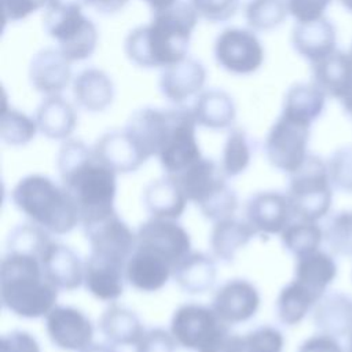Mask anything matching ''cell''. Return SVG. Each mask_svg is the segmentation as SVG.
I'll list each match as a JSON object with an SVG mask.
<instances>
[{"instance_id": "1", "label": "cell", "mask_w": 352, "mask_h": 352, "mask_svg": "<svg viewBox=\"0 0 352 352\" xmlns=\"http://www.w3.org/2000/svg\"><path fill=\"white\" fill-rule=\"evenodd\" d=\"M198 14L191 3L177 0L169 8L155 12L147 25L135 28L124 41L128 59L139 67H168L187 58Z\"/></svg>"}, {"instance_id": "2", "label": "cell", "mask_w": 352, "mask_h": 352, "mask_svg": "<svg viewBox=\"0 0 352 352\" xmlns=\"http://www.w3.org/2000/svg\"><path fill=\"white\" fill-rule=\"evenodd\" d=\"M60 184L72 195L80 221L114 212L117 172L103 162L82 140L66 139L58 153Z\"/></svg>"}, {"instance_id": "3", "label": "cell", "mask_w": 352, "mask_h": 352, "mask_svg": "<svg viewBox=\"0 0 352 352\" xmlns=\"http://www.w3.org/2000/svg\"><path fill=\"white\" fill-rule=\"evenodd\" d=\"M58 290L44 275L40 257L6 250L0 263V297L6 309L26 319L45 316L56 305Z\"/></svg>"}, {"instance_id": "4", "label": "cell", "mask_w": 352, "mask_h": 352, "mask_svg": "<svg viewBox=\"0 0 352 352\" xmlns=\"http://www.w3.org/2000/svg\"><path fill=\"white\" fill-rule=\"evenodd\" d=\"M11 199L33 224L50 234H67L81 223L72 195L48 176L33 173L22 177L14 186Z\"/></svg>"}, {"instance_id": "5", "label": "cell", "mask_w": 352, "mask_h": 352, "mask_svg": "<svg viewBox=\"0 0 352 352\" xmlns=\"http://www.w3.org/2000/svg\"><path fill=\"white\" fill-rule=\"evenodd\" d=\"M173 177L186 198L194 202L206 219L219 221L234 216L238 208V197L227 184V177L220 165L213 160L201 157Z\"/></svg>"}, {"instance_id": "6", "label": "cell", "mask_w": 352, "mask_h": 352, "mask_svg": "<svg viewBox=\"0 0 352 352\" xmlns=\"http://www.w3.org/2000/svg\"><path fill=\"white\" fill-rule=\"evenodd\" d=\"M286 197L293 216L318 221L327 216L333 202V184L327 164L315 154H308L302 165L289 175Z\"/></svg>"}, {"instance_id": "7", "label": "cell", "mask_w": 352, "mask_h": 352, "mask_svg": "<svg viewBox=\"0 0 352 352\" xmlns=\"http://www.w3.org/2000/svg\"><path fill=\"white\" fill-rule=\"evenodd\" d=\"M170 333L177 345L195 352H221L231 336L230 324L212 307L194 302L183 304L173 312Z\"/></svg>"}, {"instance_id": "8", "label": "cell", "mask_w": 352, "mask_h": 352, "mask_svg": "<svg viewBox=\"0 0 352 352\" xmlns=\"http://www.w3.org/2000/svg\"><path fill=\"white\" fill-rule=\"evenodd\" d=\"M311 125L280 113L264 142L265 155L274 168L290 175L302 165L308 157Z\"/></svg>"}, {"instance_id": "9", "label": "cell", "mask_w": 352, "mask_h": 352, "mask_svg": "<svg viewBox=\"0 0 352 352\" xmlns=\"http://www.w3.org/2000/svg\"><path fill=\"white\" fill-rule=\"evenodd\" d=\"M43 21L48 36L58 43V48L70 62L84 60L94 54L98 44V29L82 11L45 10Z\"/></svg>"}, {"instance_id": "10", "label": "cell", "mask_w": 352, "mask_h": 352, "mask_svg": "<svg viewBox=\"0 0 352 352\" xmlns=\"http://www.w3.org/2000/svg\"><path fill=\"white\" fill-rule=\"evenodd\" d=\"M197 125L191 109L184 106L173 109L169 133L157 155L166 175H179L202 157L197 140Z\"/></svg>"}, {"instance_id": "11", "label": "cell", "mask_w": 352, "mask_h": 352, "mask_svg": "<svg viewBox=\"0 0 352 352\" xmlns=\"http://www.w3.org/2000/svg\"><path fill=\"white\" fill-rule=\"evenodd\" d=\"M213 55L220 67L232 74H252L264 62V48L253 30L224 29L214 41Z\"/></svg>"}, {"instance_id": "12", "label": "cell", "mask_w": 352, "mask_h": 352, "mask_svg": "<svg viewBox=\"0 0 352 352\" xmlns=\"http://www.w3.org/2000/svg\"><path fill=\"white\" fill-rule=\"evenodd\" d=\"M81 224L92 254L126 264L136 246V234L116 210Z\"/></svg>"}, {"instance_id": "13", "label": "cell", "mask_w": 352, "mask_h": 352, "mask_svg": "<svg viewBox=\"0 0 352 352\" xmlns=\"http://www.w3.org/2000/svg\"><path fill=\"white\" fill-rule=\"evenodd\" d=\"M45 330L56 348L73 352H81L92 345L95 333L89 318L70 305H55L45 315Z\"/></svg>"}, {"instance_id": "14", "label": "cell", "mask_w": 352, "mask_h": 352, "mask_svg": "<svg viewBox=\"0 0 352 352\" xmlns=\"http://www.w3.org/2000/svg\"><path fill=\"white\" fill-rule=\"evenodd\" d=\"M136 245L151 249L165 257L175 268L191 253V238L176 220L151 217L136 232Z\"/></svg>"}, {"instance_id": "15", "label": "cell", "mask_w": 352, "mask_h": 352, "mask_svg": "<svg viewBox=\"0 0 352 352\" xmlns=\"http://www.w3.org/2000/svg\"><path fill=\"white\" fill-rule=\"evenodd\" d=\"M212 309L227 324L246 322L260 307V294L253 283L235 278L223 283L212 298Z\"/></svg>"}, {"instance_id": "16", "label": "cell", "mask_w": 352, "mask_h": 352, "mask_svg": "<svg viewBox=\"0 0 352 352\" xmlns=\"http://www.w3.org/2000/svg\"><path fill=\"white\" fill-rule=\"evenodd\" d=\"M245 216L249 226L260 234H280L293 216L286 194L278 191H261L252 195L245 205Z\"/></svg>"}, {"instance_id": "17", "label": "cell", "mask_w": 352, "mask_h": 352, "mask_svg": "<svg viewBox=\"0 0 352 352\" xmlns=\"http://www.w3.org/2000/svg\"><path fill=\"white\" fill-rule=\"evenodd\" d=\"M173 109L143 107L132 113L125 131L132 136L143 154L150 158L158 155L172 124Z\"/></svg>"}, {"instance_id": "18", "label": "cell", "mask_w": 352, "mask_h": 352, "mask_svg": "<svg viewBox=\"0 0 352 352\" xmlns=\"http://www.w3.org/2000/svg\"><path fill=\"white\" fill-rule=\"evenodd\" d=\"M175 267L162 256L136 245L125 265V280L136 290L151 293L162 289Z\"/></svg>"}, {"instance_id": "19", "label": "cell", "mask_w": 352, "mask_h": 352, "mask_svg": "<svg viewBox=\"0 0 352 352\" xmlns=\"http://www.w3.org/2000/svg\"><path fill=\"white\" fill-rule=\"evenodd\" d=\"M70 60L59 48H44L30 60L29 81L32 87L45 95H59L72 80Z\"/></svg>"}, {"instance_id": "20", "label": "cell", "mask_w": 352, "mask_h": 352, "mask_svg": "<svg viewBox=\"0 0 352 352\" xmlns=\"http://www.w3.org/2000/svg\"><path fill=\"white\" fill-rule=\"evenodd\" d=\"M205 81V66L192 58H184L162 70L158 85L165 99L182 106L202 91Z\"/></svg>"}, {"instance_id": "21", "label": "cell", "mask_w": 352, "mask_h": 352, "mask_svg": "<svg viewBox=\"0 0 352 352\" xmlns=\"http://www.w3.org/2000/svg\"><path fill=\"white\" fill-rule=\"evenodd\" d=\"M40 263L47 279L62 290H74L84 282L85 263L69 246L51 241L44 249Z\"/></svg>"}, {"instance_id": "22", "label": "cell", "mask_w": 352, "mask_h": 352, "mask_svg": "<svg viewBox=\"0 0 352 352\" xmlns=\"http://www.w3.org/2000/svg\"><path fill=\"white\" fill-rule=\"evenodd\" d=\"M336 44V28L324 16L311 22H297L292 30L293 48L311 65L323 60L337 51Z\"/></svg>"}, {"instance_id": "23", "label": "cell", "mask_w": 352, "mask_h": 352, "mask_svg": "<svg viewBox=\"0 0 352 352\" xmlns=\"http://www.w3.org/2000/svg\"><path fill=\"white\" fill-rule=\"evenodd\" d=\"M92 148L117 173L135 172L148 160L125 129L106 132Z\"/></svg>"}, {"instance_id": "24", "label": "cell", "mask_w": 352, "mask_h": 352, "mask_svg": "<svg viewBox=\"0 0 352 352\" xmlns=\"http://www.w3.org/2000/svg\"><path fill=\"white\" fill-rule=\"evenodd\" d=\"M312 82L326 96L341 103L352 96V56L342 51H334L323 60L312 65Z\"/></svg>"}, {"instance_id": "25", "label": "cell", "mask_w": 352, "mask_h": 352, "mask_svg": "<svg viewBox=\"0 0 352 352\" xmlns=\"http://www.w3.org/2000/svg\"><path fill=\"white\" fill-rule=\"evenodd\" d=\"M125 265L89 253L84 271L85 289L98 300L116 301L124 292Z\"/></svg>"}, {"instance_id": "26", "label": "cell", "mask_w": 352, "mask_h": 352, "mask_svg": "<svg viewBox=\"0 0 352 352\" xmlns=\"http://www.w3.org/2000/svg\"><path fill=\"white\" fill-rule=\"evenodd\" d=\"M319 333L340 338L352 331V297L341 292L326 293L312 309Z\"/></svg>"}, {"instance_id": "27", "label": "cell", "mask_w": 352, "mask_h": 352, "mask_svg": "<svg viewBox=\"0 0 352 352\" xmlns=\"http://www.w3.org/2000/svg\"><path fill=\"white\" fill-rule=\"evenodd\" d=\"M187 201L177 180L170 175L153 180L143 191L144 208L157 219H179L186 210Z\"/></svg>"}, {"instance_id": "28", "label": "cell", "mask_w": 352, "mask_h": 352, "mask_svg": "<svg viewBox=\"0 0 352 352\" xmlns=\"http://www.w3.org/2000/svg\"><path fill=\"white\" fill-rule=\"evenodd\" d=\"M73 96L77 104L87 111H103L114 99V84L103 70L88 67L76 76Z\"/></svg>"}, {"instance_id": "29", "label": "cell", "mask_w": 352, "mask_h": 352, "mask_svg": "<svg viewBox=\"0 0 352 352\" xmlns=\"http://www.w3.org/2000/svg\"><path fill=\"white\" fill-rule=\"evenodd\" d=\"M337 263L333 256L318 249L296 258L293 279L302 283L320 300L337 278Z\"/></svg>"}, {"instance_id": "30", "label": "cell", "mask_w": 352, "mask_h": 352, "mask_svg": "<svg viewBox=\"0 0 352 352\" xmlns=\"http://www.w3.org/2000/svg\"><path fill=\"white\" fill-rule=\"evenodd\" d=\"M198 125L209 129H226L232 125L236 109L232 98L223 89L202 91L191 107Z\"/></svg>"}, {"instance_id": "31", "label": "cell", "mask_w": 352, "mask_h": 352, "mask_svg": "<svg viewBox=\"0 0 352 352\" xmlns=\"http://www.w3.org/2000/svg\"><path fill=\"white\" fill-rule=\"evenodd\" d=\"M38 131L54 140L67 139L76 129L77 114L74 107L60 95L47 96L36 111Z\"/></svg>"}, {"instance_id": "32", "label": "cell", "mask_w": 352, "mask_h": 352, "mask_svg": "<svg viewBox=\"0 0 352 352\" xmlns=\"http://www.w3.org/2000/svg\"><path fill=\"white\" fill-rule=\"evenodd\" d=\"M216 275V263L210 256L202 252H191L176 265L172 276L183 292L202 294L213 287Z\"/></svg>"}, {"instance_id": "33", "label": "cell", "mask_w": 352, "mask_h": 352, "mask_svg": "<svg viewBox=\"0 0 352 352\" xmlns=\"http://www.w3.org/2000/svg\"><path fill=\"white\" fill-rule=\"evenodd\" d=\"M99 330L111 345L138 344L144 333L138 315L118 304L107 307L99 318Z\"/></svg>"}, {"instance_id": "34", "label": "cell", "mask_w": 352, "mask_h": 352, "mask_svg": "<svg viewBox=\"0 0 352 352\" xmlns=\"http://www.w3.org/2000/svg\"><path fill=\"white\" fill-rule=\"evenodd\" d=\"M256 231L248 221L235 217H227L214 221L210 232V248L213 256L224 263L234 261L236 253L245 248Z\"/></svg>"}, {"instance_id": "35", "label": "cell", "mask_w": 352, "mask_h": 352, "mask_svg": "<svg viewBox=\"0 0 352 352\" xmlns=\"http://www.w3.org/2000/svg\"><path fill=\"white\" fill-rule=\"evenodd\" d=\"M326 106V95L314 82H298L292 85L283 99L282 113L312 124L316 121Z\"/></svg>"}, {"instance_id": "36", "label": "cell", "mask_w": 352, "mask_h": 352, "mask_svg": "<svg viewBox=\"0 0 352 352\" xmlns=\"http://www.w3.org/2000/svg\"><path fill=\"white\" fill-rule=\"evenodd\" d=\"M319 298L302 283L292 279L283 286L276 298V315L285 326L298 324L314 309Z\"/></svg>"}, {"instance_id": "37", "label": "cell", "mask_w": 352, "mask_h": 352, "mask_svg": "<svg viewBox=\"0 0 352 352\" xmlns=\"http://www.w3.org/2000/svg\"><path fill=\"white\" fill-rule=\"evenodd\" d=\"M283 248L296 258L318 250L323 242V228L316 221H292L282 232Z\"/></svg>"}, {"instance_id": "38", "label": "cell", "mask_w": 352, "mask_h": 352, "mask_svg": "<svg viewBox=\"0 0 352 352\" xmlns=\"http://www.w3.org/2000/svg\"><path fill=\"white\" fill-rule=\"evenodd\" d=\"M252 146L248 133L242 128H232L223 146L220 168L226 177L242 173L250 164Z\"/></svg>"}, {"instance_id": "39", "label": "cell", "mask_w": 352, "mask_h": 352, "mask_svg": "<svg viewBox=\"0 0 352 352\" xmlns=\"http://www.w3.org/2000/svg\"><path fill=\"white\" fill-rule=\"evenodd\" d=\"M289 14L287 0H249L245 19L256 32H268L282 25Z\"/></svg>"}, {"instance_id": "40", "label": "cell", "mask_w": 352, "mask_h": 352, "mask_svg": "<svg viewBox=\"0 0 352 352\" xmlns=\"http://www.w3.org/2000/svg\"><path fill=\"white\" fill-rule=\"evenodd\" d=\"M37 129L36 120L16 109L8 107L4 100L0 125V136L4 143L10 146H23L36 136Z\"/></svg>"}, {"instance_id": "41", "label": "cell", "mask_w": 352, "mask_h": 352, "mask_svg": "<svg viewBox=\"0 0 352 352\" xmlns=\"http://www.w3.org/2000/svg\"><path fill=\"white\" fill-rule=\"evenodd\" d=\"M323 241L333 254L352 256V212L333 213L324 224Z\"/></svg>"}, {"instance_id": "42", "label": "cell", "mask_w": 352, "mask_h": 352, "mask_svg": "<svg viewBox=\"0 0 352 352\" xmlns=\"http://www.w3.org/2000/svg\"><path fill=\"white\" fill-rule=\"evenodd\" d=\"M285 337L274 326H260L241 336V352H282Z\"/></svg>"}, {"instance_id": "43", "label": "cell", "mask_w": 352, "mask_h": 352, "mask_svg": "<svg viewBox=\"0 0 352 352\" xmlns=\"http://www.w3.org/2000/svg\"><path fill=\"white\" fill-rule=\"evenodd\" d=\"M326 164L333 188L352 192V146L336 150Z\"/></svg>"}, {"instance_id": "44", "label": "cell", "mask_w": 352, "mask_h": 352, "mask_svg": "<svg viewBox=\"0 0 352 352\" xmlns=\"http://www.w3.org/2000/svg\"><path fill=\"white\" fill-rule=\"evenodd\" d=\"M190 3L198 16L212 23L228 21L239 7V0H191Z\"/></svg>"}, {"instance_id": "45", "label": "cell", "mask_w": 352, "mask_h": 352, "mask_svg": "<svg viewBox=\"0 0 352 352\" xmlns=\"http://www.w3.org/2000/svg\"><path fill=\"white\" fill-rule=\"evenodd\" d=\"M176 345L177 342L172 333L161 327H154L143 333L136 344L135 352H175Z\"/></svg>"}, {"instance_id": "46", "label": "cell", "mask_w": 352, "mask_h": 352, "mask_svg": "<svg viewBox=\"0 0 352 352\" xmlns=\"http://www.w3.org/2000/svg\"><path fill=\"white\" fill-rule=\"evenodd\" d=\"M333 0H287L289 14L297 22H311L323 18Z\"/></svg>"}, {"instance_id": "47", "label": "cell", "mask_w": 352, "mask_h": 352, "mask_svg": "<svg viewBox=\"0 0 352 352\" xmlns=\"http://www.w3.org/2000/svg\"><path fill=\"white\" fill-rule=\"evenodd\" d=\"M48 0H1L4 22H18L47 6Z\"/></svg>"}, {"instance_id": "48", "label": "cell", "mask_w": 352, "mask_h": 352, "mask_svg": "<svg viewBox=\"0 0 352 352\" xmlns=\"http://www.w3.org/2000/svg\"><path fill=\"white\" fill-rule=\"evenodd\" d=\"M1 352H41L36 337L23 330H12L1 337Z\"/></svg>"}, {"instance_id": "49", "label": "cell", "mask_w": 352, "mask_h": 352, "mask_svg": "<svg viewBox=\"0 0 352 352\" xmlns=\"http://www.w3.org/2000/svg\"><path fill=\"white\" fill-rule=\"evenodd\" d=\"M297 352H348V351L344 349L338 338L323 334V333H318L304 340L300 344Z\"/></svg>"}, {"instance_id": "50", "label": "cell", "mask_w": 352, "mask_h": 352, "mask_svg": "<svg viewBox=\"0 0 352 352\" xmlns=\"http://www.w3.org/2000/svg\"><path fill=\"white\" fill-rule=\"evenodd\" d=\"M91 0H48L47 11H82L84 7L89 6Z\"/></svg>"}, {"instance_id": "51", "label": "cell", "mask_w": 352, "mask_h": 352, "mask_svg": "<svg viewBox=\"0 0 352 352\" xmlns=\"http://www.w3.org/2000/svg\"><path fill=\"white\" fill-rule=\"evenodd\" d=\"M129 0H91L89 6L100 14H114L122 10Z\"/></svg>"}, {"instance_id": "52", "label": "cell", "mask_w": 352, "mask_h": 352, "mask_svg": "<svg viewBox=\"0 0 352 352\" xmlns=\"http://www.w3.org/2000/svg\"><path fill=\"white\" fill-rule=\"evenodd\" d=\"M147 4H148V7L151 8V11H153V14H155V12H160V11H164V10H166V8H169L170 6H173L177 0H144Z\"/></svg>"}, {"instance_id": "53", "label": "cell", "mask_w": 352, "mask_h": 352, "mask_svg": "<svg viewBox=\"0 0 352 352\" xmlns=\"http://www.w3.org/2000/svg\"><path fill=\"white\" fill-rule=\"evenodd\" d=\"M81 352H118L111 344H92Z\"/></svg>"}, {"instance_id": "54", "label": "cell", "mask_w": 352, "mask_h": 352, "mask_svg": "<svg viewBox=\"0 0 352 352\" xmlns=\"http://www.w3.org/2000/svg\"><path fill=\"white\" fill-rule=\"evenodd\" d=\"M341 104H342L345 113L352 118V96H351L348 100H345L344 103H341Z\"/></svg>"}, {"instance_id": "55", "label": "cell", "mask_w": 352, "mask_h": 352, "mask_svg": "<svg viewBox=\"0 0 352 352\" xmlns=\"http://www.w3.org/2000/svg\"><path fill=\"white\" fill-rule=\"evenodd\" d=\"M340 3L348 10L352 12V0H340Z\"/></svg>"}, {"instance_id": "56", "label": "cell", "mask_w": 352, "mask_h": 352, "mask_svg": "<svg viewBox=\"0 0 352 352\" xmlns=\"http://www.w3.org/2000/svg\"><path fill=\"white\" fill-rule=\"evenodd\" d=\"M348 352H352V331L348 336Z\"/></svg>"}, {"instance_id": "57", "label": "cell", "mask_w": 352, "mask_h": 352, "mask_svg": "<svg viewBox=\"0 0 352 352\" xmlns=\"http://www.w3.org/2000/svg\"><path fill=\"white\" fill-rule=\"evenodd\" d=\"M349 54H351V56H352V47H351V52H349Z\"/></svg>"}]
</instances>
